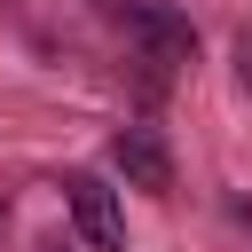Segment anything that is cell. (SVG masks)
I'll use <instances>...</instances> for the list:
<instances>
[{
  "label": "cell",
  "instance_id": "cell-3",
  "mask_svg": "<svg viewBox=\"0 0 252 252\" xmlns=\"http://www.w3.org/2000/svg\"><path fill=\"white\" fill-rule=\"evenodd\" d=\"M110 165L134 181V189H173V158H165V142H158V126H126L118 142H110Z\"/></svg>",
  "mask_w": 252,
  "mask_h": 252
},
{
  "label": "cell",
  "instance_id": "cell-1",
  "mask_svg": "<svg viewBox=\"0 0 252 252\" xmlns=\"http://www.w3.org/2000/svg\"><path fill=\"white\" fill-rule=\"evenodd\" d=\"M110 16H118L134 39H142V63H150L158 79H165V71H181V63L197 55V32H189V24H181L165 0H110Z\"/></svg>",
  "mask_w": 252,
  "mask_h": 252
},
{
  "label": "cell",
  "instance_id": "cell-2",
  "mask_svg": "<svg viewBox=\"0 0 252 252\" xmlns=\"http://www.w3.org/2000/svg\"><path fill=\"white\" fill-rule=\"evenodd\" d=\"M63 205H71V220H79V236L94 252H118L126 244V213H118V197H110L102 173H71L63 181Z\"/></svg>",
  "mask_w": 252,
  "mask_h": 252
},
{
  "label": "cell",
  "instance_id": "cell-4",
  "mask_svg": "<svg viewBox=\"0 0 252 252\" xmlns=\"http://www.w3.org/2000/svg\"><path fill=\"white\" fill-rule=\"evenodd\" d=\"M47 252H63V244H47Z\"/></svg>",
  "mask_w": 252,
  "mask_h": 252
}]
</instances>
